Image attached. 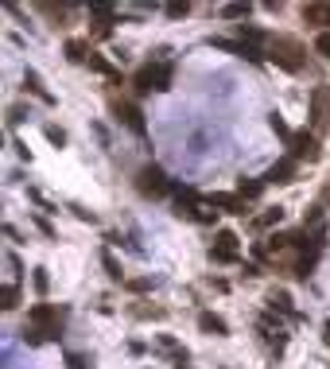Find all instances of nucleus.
I'll return each mask as SVG.
<instances>
[{"instance_id":"1","label":"nucleus","mask_w":330,"mask_h":369,"mask_svg":"<svg viewBox=\"0 0 330 369\" xmlns=\"http://www.w3.org/2000/svg\"><path fill=\"white\" fill-rule=\"evenodd\" d=\"M268 59L276 62V66H283V71L299 74V71H303V43L292 39V36H276L268 43Z\"/></svg>"},{"instance_id":"2","label":"nucleus","mask_w":330,"mask_h":369,"mask_svg":"<svg viewBox=\"0 0 330 369\" xmlns=\"http://www.w3.org/2000/svg\"><path fill=\"white\" fill-rule=\"evenodd\" d=\"M171 78H175V66L171 62H148V66H140L136 71V90L140 94H164V90H171Z\"/></svg>"},{"instance_id":"3","label":"nucleus","mask_w":330,"mask_h":369,"mask_svg":"<svg viewBox=\"0 0 330 369\" xmlns=\"http://www.w3.org/2000/svg\"><path fill=\"white\" fill-rule=\"evenodd\" d=\"M136 191H140V194H152V199H155V194H167V191H171V183H167V175L160 171V167L148 164V167H140V175H136Z\"/></svg>"},{"instance_id":"4","label":"nucleus","mask_w":330,"mask_h":369,"mask_svg":"<svg viewBox=\"0 0 330 369\" xmlns=\"http://www.w3.org/2000/svg\"><path fill=\"white\" fill-rule=\"evenodd\" d=\"M27 322H31L36 331L51 334V338L59 334V311L51 307V303H36V307H31V315H27Z\"/></svg>"},{"instance_id":"5","label":"nucleus","mask_w":330,"mask_h":369,"mask_svg":"<svg viewBox=\"0 0 330 369\" xmlns=\"http://www.w3.org/2000/svg\"><path fill=\"white\" fill-rule=\"evenodd\" d=\"M292 160L299 164V160H318V140H315V132H295L292 136Z\"/></svg>"},{"instance_id":"6","label":"nucleus","mask_w":330,"mask_h":369,"mask_svg":"<svg viewBox=\"0 0 330 369\" xmlns=\"http://www.w3.org/2000/svg\"><path fill=\"white\" fill-rule=\"evenodd\" d=\"M214 261H222V264H233L237 261V233L233 229H218V245L210 249Z\"/></svg>"},{"instance_id":"7","label":"nucleus","mask_w":330,"mask_h":369,"mask_svg":"<svg viewBox=\"0 0 330 369\" xmlns=\"http://www.w3.org/2000/svg\"><path fill=\"white\" fill-rule=\"evenodd\" d=\"M113 113H117V117L125 120V125L136 132V136H144V132H148V129H144V113L132 105V101H117V105H113Z\"/></svg>"},{"instance_id":"8","label":"nucleus","mask_w":330,"mask_h":369,"mask_svg":"<svg viewBox=\"0 0 330 369\" xmlns=\"http://www.w3.org/2000/svg\"><path fill=\"white\" fill-rule=\"evenodd\" d=\"M206 203H210L214 210H225V214H245L249 210V203L241 194H206Z\"/></svg>"},{"instance_id":"9","label":"nucleus","mask_w":330,"mask_h":369,"mask_svg":"<svg viewBox=\"0 0 330 369\" xmlns=\"http://www.w3.org/2000/svg\"><path fill=\"white\" fill-rule=\"evenodd\" d=\"M303 24L330 31V4H303Z\"/></svg>"},{"instance_id":"10","label":"nucleus","mask_w":330,"mask_h":369,"mask_svg":"<svg viewBox=\"0 0 330 369\" xmlns=\"http://www.w3.org/2000/svg\"><path fill=\"white\" fill-rule=\"evenodd\" d=\"M210 47L229 51V55H245V59H260V51L249 47V43H241V39H210Z\"/></svg>"},{"instance_id":"11","label":"nucleus","mask_w":330,"mask_h":369,"mask_svg":"<svg viewBox=\"0 0 330 369\" xmlns=\"http://www.w3.org/2000/svg\"><path fill=\"white\" fill-rule=\"evenodd\" d=\"M295 179V160L288 155V160H280V164L268 167V175H264V183H292Z\"/></svg>"},{"instance_id":"12","label":"nucleus","mask_w":330,"mask_h":369,"mask_svg":"<svg viewBox=\"0 0 330 369\" xmlns=\"http://www.w3.org/2000/svg\"><path fill=\"white\" fill-rule=\"evenodd\" d=\"M199 331H202V334H229V327H225L222 315H214V311H202V315H199Z\"/></svg>"},{"instance_id":"13","label":"nucleus","mask_w":330,"mask_h":369,"mask_svg":"<svg viewBox=\"0 0 330 369\" xmlns=\"http://www.w3.org/2000/svg\"><path fill=\"white\" fill-rule=\"evenodd\" d=\"M237 36H241V43H249V47H264V43H272L268 36H264V31H260V27H253V24H237Z\"/></svg>"},{"instance_id":"14","label":"nucleus","mask_w":330,"mask_h":369,"mask_svg":"<svg viewBox=\"0 0 330 369\" xmlns=\"http://www.w3.org/2000/svg\"><path fill=\"white\" fill-rule=\"evenodd\" d=\"M90 55H94V51H90L86 39H66V59L71 62H90Z\"/></svg>"},{"instance_id":"15","label":"nucleus","mask_w":330,"mask_h":369,"mask_svg":"<svg viewBox=\"0 0 330 369\" xmlns=\"http://www.w3.org/2000/svg\"><path fill=\"white\" fill-rule=\"evenodd\" d=\"M327 101H330V90H327V86H318V90H315V120L327 117Z\"/></svg>"},{"instance_id":"16","label":"nucleus","mask_w":330,"mask_h":369,"mask_svg":"<svg viewBox=\"0 0 330 369\" xmlns=\"http://www.w3.org/2000/svg\"><path fill=\"white\" fill-rule=\"evenodd\" d=\"M260 191H264V179H249V183L241 179V199H245V203L249 199H257Z\"/></svg>"},{"instance_id":"17","label":"nucleus","mask_w":330,"mask_h":369,"mask_svg":"<svg viewBox=\"0 0 330 369\" xmlns=\"http://www.w3.org/2000/svg\"><path fill=\"white\" fill-rule=\"evenodd\" d=\"M249 12H253V4H225V8H222L225 20H245Z\"/></svg>"},{"instance_id":"18","label":"nucleus","mask_w":330,"mask_h":369,"mask_svg":"<svg viewBox=\"0 0 330 369\" xmlns=\"http://www.w3.org/2000/svg\"><path fill=\"white\" fill-rule=\"evenodd\" d=\"M27 86H31V94H36V97H43L47 105H51V101H55V97H51L47 90H43V82H39V74H36V71H27Z\"/></svg>"},{"instance_id":"19","label":"nucleus","mask_w":330,"mask_h":369,"mask_svg":"<svg viewBox=\"0 0 330 369\" xmlns=\"http://www.w3.org/2000/svg\"><path fill=\"white\" fill-rule=\"evenodd\" d=\"M280 222H283V210H280V206H276V210H268V214H260V218H257V226H260V229L280 226Z\"/></svg>"},{"instance_id":"20","label":"nucleus","mask_w":330,"mask_h":369,"mask_svg":"<svg viewBox=\"0 0 330 369\" xmlns=\"http://www.w3.org/2000/svg\"><path fill=\"white\" fill-rule=\"evenodd\" d=\"M0 299H4L0 307H4V311H12L16 303H20V288H16V284H8V288H4V296H0Z\"/></svg>"},{"instance_id":"21","label":"nucleus","mask_w":330,"mask_h":369,"mask_svg":"<svg viewBox=\"0 0 330 369\" xmlns=\"http://www.w3.org/2000/svg\"><path fill=\"white\" fill-rule=\"evenodd\" d=\"M268 303H272V307H280V311H288V315H295V311H292V296H288V292H272Z\"/></svg>"},{"instance_id":"22","label":"nucleus","mask_w":330,"mask_h":369,"mask_svg":"<svg viewBox=\"0 0 330 369\" xmlns=\"http://www.w3.org/2000/svg\"><path fill=\"white\" fill-rule=\"evenodd\" d=\"M101 264H105V272L113 276V280H120V276H125V272H120V264H117V257H113V253H101Z\"/></svg>"},{"instance_id":"23","label":"nucleus","mask_w":330,"mask_h":369,"mask_svg":"<svg viewBox=\"0 0 330 369\" xmlns=\"http://www.w3.org/2000/svg\"><path fill=\"white\" fill-rule=\"evenodd\" d=\"M315 51L322 55V59H330V31H318L315 36Z\"/></svg>"},{"instance_id":"24","label":"nucleus","mask_w":330,"mask_h":369,"mask_svg":"<svg viewBox=\"0 0 330 369\" xmlns=\"http://www.w3.org/2000/svg\"><path fill=\"white\" fill-rule=\"evenodd\" d=\"M43 132H47V140H51V144H59V148H62V144H66V132H62L59 125H47V129H43Z\"/></svg>"},{"instance_id":"25","label":"nucleus","mask_w":330,"mask_h":369,"mask_svg":"<svg viewBox=\"0 0 330 369\" xmlns=\"http://www.w3.org/2000/svg\"><path fill=\"white\" fill-rule=\"evenodd\" d=\"M272 129H276V136H283V140L292 144V136H295V132L288 129V125H283V117H272Z\"/></svg>"},{"instance_id":"26","label":"nucleus","mask_w":330,"mask_h":369,"mask_svg":"<svg viewBox=\"0 0 330 369\" xmlns=\"http://www.w3.org/2000/svg\"><path fill=\"white\" fill-rule=\"evenodd\" d=\"M187 12H190L187 0H183V4H179V0H175V4H167V16H171V20H179V16H187Z\"/></svg>"},{"instance_id":"27","label":"nucleus","mask_w":330,"mask_h":369,"mask_svg":"<svg viewBox=\"0 0 330 369\" xmlns=\"http://www.w3.org/2000/svg\"><path fill=\"white\" fill-rule=\"evenodd\" d=\"M90 12H94V16H101V20L109 24V20H113V4H90Z\"/></svg>"},{"instance_id":"28","label":"nucleus","mask_w":330,"mask_h":369,"mask_svg":"<svg viewBox=\"0 0 330 369\" xmlns=\"http://www.w3.org/2000/svg\"><path fill=\"white\" fill-rule=\"evenodd\" d=\"M51 334H43V331H36V327H31V331H24V342H31V346H39V342H47Z\"/></svg>"},{"instance_id":"29","label":"nucleus","mask_w":330,"mask_h":369,"mask_svg":"<svg viewBox=\"0 0 330 369\" xmlns=\"http://www.w3.org/2000/svg\"><path fill=\"white\" fill-rule=\"evenodd\" d=\"M36 288L39 292H47V268H36Z\"/></svg>"},{"instance_id":"30","label":"nucleus","mask_w":330,"mask_h":369,"mask_svg":"<svg viewBox=\"0 0 330 369\" xmlns=\"http://www.w3.org/2000/svg\"><path fill=\"white\" fill-rule=\"evenodd\" d=\"M129 288H132V292H148V288H152V280H129Z\"/></svg>"},{"instance_id":"31","label":"nucleus","mask_w":330,"mask_h":369,"mask_svg":"<svg viewBox=\"0 0 330 369\" xmlns=\"http://www.w3.org/2000/svg\"><path fill=\"white\" fill-rule=\"evenodd\" d=\"M4 264H8V272H12V276H16V272H20V261H16L12 253H8V257H4Z\"/></svg>"},{"instance_id":"32","label":"nucleus","mask_w":330,"mask_h":369,"mask_svg":"<svg viewBox=\"0 0 330 369\" xmlns=\"http://www.w3.org/2000/svg\"><path fill=\"white\" fill-rule=\"evenodd\" d=\"M66 361H71V369H86V361H82V357H78V354H71V357H66Z\"/></svg>"},{"instance_id":"33","label":"nucleus","mask_w":330,"mask_h":369,"mask_svg":"<svg viewBox=\"0 0 330 369\" xmlns=\"http://www.w3.org/2000/svg\"><path fill=\"white\" fill-rule=\"evenodd\" d=\"M322 338H327V346H330V319H327V327H322Z\"/></svg>"},{"instance_id":"34","label":"nucleus","mask_w":330,"mask_h":369,"mask_svg":"<svg viewBox=\"0 0 330 369\" xmlns=\"http://www.w3.org/2000/svg\"><path fill=\"white\" fill-rule=\"evenodd\" d=\"M327 194H330V187H327Z\"/></svg>"}]
</instances>
